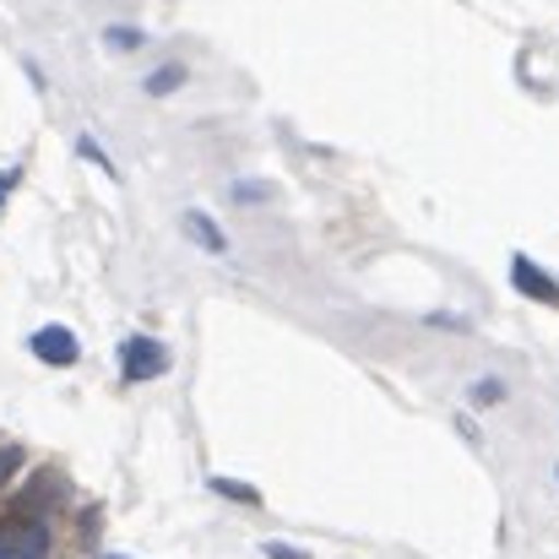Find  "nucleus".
Instances as JSON below:
<instances>
[{"mask_svg": "<svg viewBox=\"0 0 559 559\" xmlns=\"http://www.w3.org/2000/svg\"><path fill=\"white\" fill-rule=\"evenodd\" d=\"M169 348L158 343V337H126L120 343V374H126V385H147V380H158V374H169Z\"/></svg>", "mask_w": 559, "mask_h": 559, "instance_id": "nucleus-1", "label": "nucleus"}, {"mask_svg": "<svg viewBox=\"0 0 559 559\" xmlns=\"http://www.w3.org/2000/svg\"><path fill=\"white\" fill-rule=\"evenodd\" d=\"M0 559H49V527L27 516L0 522Z\"/></svg>", "mask_w": 559, "mask_h": 559, "instance_id": "nucleus-2", "label": "nucleus"}, {"mask_svg": "<svg viewBox=\"0 0 559 559\" xmlns=\"http://www.w3.org/2000/svg\"><path fill=\"white\" fill-rule=\"evenodd\" d=\"M27 348H33V359H44L49 370H66V365H76V337H71V326H38L33 337H27Z\"/></svg>", "mask_w": 559, "mask_h": 559, "instance_id": "nucleus-3", "label": "nucleus"}, {"mask_svg": "<svg viewBox=\"0 0 559 559\" xmlns=\"http://www.w3.org/2000/svg\"><path fill=\"white\" fill-rule=\"evenodd\" d=\"M60 500H66V484H60L55 473H44V478H33V484H27V495H22V500L11 506V516L44 522V511H49V506H60Z\"/></svg>", "mask_w": 559, "mask_h": 559, "instance_id": "nucleus-4", "label": "nucleus"}, {"mask_svg": "<svg viewBox=\"0 0 559 559\" xmlns=\"http://www.w3.org/2000/svg\"><path fill=\"white\" fill-rule=\"evenodd\" d=\"M511 283H516L522 294L544 299V305H559V283H549V277H544V272H538L527 255H516V261H511Z\"/></svg>", "mask_w": 559, "mask_h": 559, "instance_id": "nucleus-5", "label": "nucleus"}, {"mask_svg": "<svg viewBox=\"0 0 559 559\" xmlns=\"http://www.w3.org/2000/svg\"><path fill=\"white\" fill-rule=\"evenodd\" d=\"M186 234L201 245V250H212V255H223V250H228V239L217 234V223H212L206 212H186Z\"/></svg>", "mask_w": 559, "mask_h": 559, "instance_id": "nucleus-6", "label": "nucleus"}, {"mask_svg": "<svg viewBox=\"0 0 559 559\" xmlns=\"http://www.w3.org/2000/svg\"><path fill=\"white\" fill-rule=\"evenodd\" d=\"M206 489H212V495H223V500H239V506H261V489L234 484V478H206Z\"/></svg>", "mask_w": 559, "mask_h": 559, "instance_id": "nucleus-7", "label": "nucleus"}, {"mask_svg": "<svg viewBox=\"0 0 559 559\" xmlns=\"http://www.w3.org/2000/svg\"><path fill=\"white\" fill-rule=\"evenodd\" d=\"M104 44H109V49H142L147 33H142V27H126V22H109V27H104Z\"/></svg>", "mask_w": 559, "mask_h": 559, "instance_id": "nucleus-8", "label": "nucleus"}, {"mask_svg": "<svg viewBox=\"0 0 559 559\" xmlns=\"http://www.w3.org/2000/svg\"><path fill=\"white\" fill-rule=\"evenodd\" d=\"M175 87H186V66H158V71L147 76V93H153V98H164V93H175Z\"/></svg>", "mask_w": 559, "mask_h": 559, "instance_id": "nucleus-9", "label": "nucleus"}, {"mask_svg": "<svg viewBox=\"0 0 559 559\" xmlns=\"http://www.w3.org/2000/svg\"><path fill=\"white\" fill-rule=\"evenodd\" d=\"M467 396H473L478 407H495V402H506V380H495V374H489V380H478Z\"/></svg>", "mask_w": 559, "mask_h": 559, "instance_id": "nucleus-10", "label": "nucleus"}, {"mask_svg": "<svg viewBox=\"0 0 559 559\" xmlns=\"http://www.w3.org/2000/svg\"><path fill=\"white\" fill-rule=\"evenodd\" d=\"M76 153H82V158H93V164H98L104 175H115V164H109V153H104V147H98L93 136H76Z\"/></svg>", "mask_w": 559, "mask_h": 559, "instance_id": "nucleus-11", "label": "nucleus"}, {"mask_svg": "<svg viewBox=\"0 0 559 559\" xmlns=\"http://www.w3.org/2000/svg\"><path fill=\"white\" fill-rule=\"evenodd\" d=\"M22 467V445H0V489L11 484V473Z\"/></svg>", "mask_w": 559, "mask_h": 559, "instance_id": "nucleus-12", "label": "nucleus"}, {"mask_svg": "<svg viewBox=\"0 0 559 559\" xmlns=\"http://www.w3.org/2000/svg\"><path fill=\"white\" fill-rule=\"evenodd\" d=\"M266 555L272 559H310L305 549H294V544H266Z\"/></svg>", "mask_w": 559, "mask_h": 559, "instance_id": "nucleus-13", "label": "nucleus"}, {"mask_svg": "<svg viewBox=\"0 0 559 559\" xmlns=\"http://www.w3.org/2000/svg\"><path fill=\"white\" fill-rule=\"evenodd\" d=\"M16 186V169H5V175H0V201H5V190Z\"/></svg>", "mask_w": 559, "mask_h": 559, "instance_id": "nucleus-14", "label": "nucleus"}]
</instances>
